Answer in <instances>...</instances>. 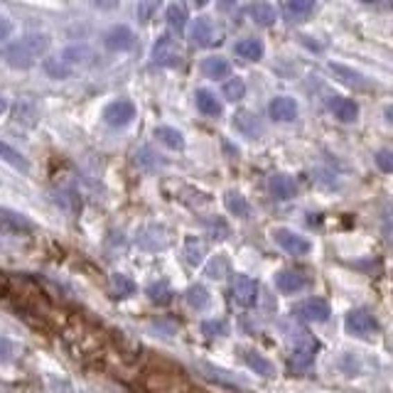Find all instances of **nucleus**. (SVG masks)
<instances>
[{"instance_id": "39448f33", "label": "nucleus", "mask_w": 393, "mask_h": 393, "mask_svg": "<svg viewBox=\"0 0 393 393\" xmlns=\"http://www.w3.org/2000/svg\"><path fill=\"white\" fill-rule=\"evenodd\" d=\"M344 327H347V332L354 334V337H361V340H367V337H372V334L378 332L376 317H374L369 310H351L344 320Z\"/></svg>"}, {"instance_id": "a19ab883", "label": "nucleus", "mask_w": 393, "mask_h": 393, "mask_svg": "<svg viewBox=\"0 0 393 393\" xmlns=\"http://www.w3.org/2000/svg\"><path fill=\"white\" fill-rule=\"evenodd\" d=\"M391 10H393V3H391Z\"/></svg>"}, {"instance_id": "6e6552de", "label": "nucleus", "mask_w": 393, "mask_h": 393, "mask_svg": "<svg viewBox=\"0 0 393 393\" xmlns=\"http://www.w3.org/2000/svg\"><path fill=\"white\" fill-rule=\"evenodd\" d=\"M135 119V106L128 98H119V101H111L106 108H103V121L114 128H123L130 121Z\"/></svg>"}, {"instance_id": "9b49d317", "label": "nucleus", "mask_w": 393, "mask_h": 393, "mask_svg": "<svg viewBox=\"0 0 393 393\" xmlns=\"http://www.w3.org/2000/svg\"><path fill=\"white\" fill-rule=\"evenodd\" d=\"M133 42H135V35L128 25H116L103 35V44H106L111 52H125V49L133 47Z\"/></svg>"}, {"instance_id": "c9c22d12", "label": "nucleus", "mask_w": 393, "mask_h": 393, "mask_svg": "<svg viewBox=\"0 0 393 393\" xmlns=\"http://www.w3.org/2000/svg\"><path fill=\"white\" fill-rule=\"evenodd\" d=\"M202 332H204L207 337H219V334L227 332V324L221 322V320H209V322L202 324Z\"/></svg>"}, {"instance_id": "f3484780", "label": "nucleus", "mask_w": 393, "mask_h": 393, "mask_svg": "<svg viewBox=\"0 0 393 393\" xmlns=\"http://www.w3.org/2000/svg\"><path fill=\"white\" fill-rule=\"evenodd\" d=\"M305 286H307V278L300 270H280V273L275 275V288H278L280 292H300Z\"/></svg>"}, {"instance_id": "dca6fc26", "label": "nucleus", "mask_w": 393, "mask_h": 393, "mask_svg": "<svg viewBox=\"0 0 393 393\" xmlns=\"http://www.w3.org/2000/svg\"><path fill=\"white\" fill-rule=\"evenodd\" d=\"M268 187H270V194H273L275 200H280V202H286V200H290V197H295V180H292L290 175H283V173L270 175Z\"/></svg>"}, {"instance_id": "4be33fe9", "label": "nucleus", "mask_w": 393, "mask_h": 393, "mask_svg": "<svg viewBox=\"0 0 393 393\" xmlns=\"http://www.w3.org/2000/svg\"><path fill=\"white\" fill-rule=\"evenodd\" d=\"M155 138L160 140L162 146L170 148V150H182L184 148V135L177 128H170V125H157Z\"/></svg>"}, {"instance_id": "ea45409f", "label": "nucleus", "mask_w": 393, "mask_h": 393, "mask_svg": "<svg viewBox=\"0 0 393 393\" xmlns=\"http://www.w3.org/2000/svg\"><path fill=\"white\" fill-rule=\"evenodd\" d=\"M383 116H386L388 123H393V106H386V108H383Z\"/></svg>"}, {"instance_id": "20e7f679", "label": "nucleus", "mask_w": 393, "mask_h": 393, "mask_svg": "<svg viewBox=\"0 0 393 393\" xmlns=\"http://www.w3.org/2000/svg\"><path fill=\"white\" fill-rule=\"evenodd\" d=\"M189 40L194 47H214L221 42V30L214 25L211 17H197L189 30Z\"/></svg>"}, {"instance_id": "5701e85b", "label": "nucleus", "mask_w": 393, "mask_h": 393, "mask_svg": "<svg viewBox=\"0 0 393 393\" xmlns=\"http://www.w3.org/2000/svg\"><path fill=\"white\" fill-rule=\"evenodd\" d=\"M283 10H286L288 20H305V17H310L315 12V3L313 0H288L286 6H283Z\"/></svg>"}, {"instance_id": "2eb2a0df", "label": "nucleus", "mask_w": 393, "mask_h": 393, "mask_svg": "<svg viewBox=\"0 0 393 393\" xmlns=\"http://www.w3.org/2000/svg\"><path fill=\"white\" fill-rule=\"evenodd\" d=\"M329 111H332L342 123H354L356 116H359V103L344 96H332L329 98Z\"/></svg>"}, {"instance_id": "0eeeda50", "label": "nucleus", "mask_w": 393, "mask_h": 393, "mask_svg": "<svg viewBox=\"0 0 393 393\" xmlns=\"http://www.w3.org/2000/svg\"><path fill=\"white\" fill-rule=\"evenodd\" d=\"M273 241L278 243L283 251H288L290 256H305L310 254V248H313L305 236H300V234L290 232V229H283V227L273 229Z\"/></svg>"}, {"instance_id": "aec40b11", "label": "nucleus", "mask_w": 393, "mask_h": 393, "mask_svg": "<svg viewBox=\"0 0 393 393\" xmlns=\"http://www.w3.org/2000/svg\"><path fill=\"white\" fill-rule=\"evenodd\" d=\"M194 98H197V108H200L204 116H211V119L221 116V101L209 91V89H197Z\"/></svg>"}, {"instance_id": "6ab92c4d", "label": "nucleus", "mask_w": 393, "mask_h": 393, "mask_svg": "<svg viewBox=\"0 0 393 393\" xmlns=\"http://www.w3.org/2000/svg\"><path fill=\"white\" fill-rule=\"evenodd\" d=\"M246 12H248V17L261 27H270L275 22V17H278L275 8L268 6V3H254V6L246 8Z\"/></svg>"}, {"instance_id": "f704fd0d", "label": "nucleus", "mask_w": 393, "mask_h": 393, "mask_svg": "<svg viewBox=\"0 0 393 393\" xmlns=\"http://www.w3.org/2000/svg\"><path fill=\"white\" fill-rule=\"evenodd\" d=\"M0 152H3V157H6V162H10V165L20 167V170H27V162L22 160V155H20V152H15V150H12V148L8 146V143H3V146H0Z\"/></svg>"}, {"instance_id": "b1692460", "label": "nucleus", "mask_w": 393, "mask_h": 393, "mask_svg": "<svg viewBox=\"0 0 393 393\" xmlns=\"http://www.w3.org/2000/svg\"><path fill=\"white\" fill-rule=\"evenodd\" d=\"M184 256H187L189 265H200L207 256V243L197 236H187L184 238Z\"/></svg>"}, {"instance_id": "c85d7f7f", "label": "nucleus", "mask_w": 393, "mask_h": 393, "mask_svg": "<svg viewBox=\"0 0 393 393\" xmlns=\"http://www.w3.org/2000/svg\"><path fill=\"white\" fill-rule=\"evenodd\" d=\"M224 202H227V209L232 211V214L241 216V219H246L248 214H251V207H248L246 197L238 192H227V197H224Z\"/></svg>"}, {"instance_id": "c756f323", "label": "nucleus", "mask_w": 393, "mask_h": 393, "mask_svg": "<svg viewBox=\"0 0 393 393\" xmlns=\"http://www.w3.org/2000/svg\"><path fill=\"white\" fill-rule=\"evenodd\" d=\"M111 286L119 297H130L135 292V283L125 273H114L111 275Z\"/></svg>"}, {"instance_id": "72a5a7b5", "label": "nucleus", "mask_w": 393, "mask_h": 393, "mask_svg": "<svg viewBox=\"0 0 393 393\" xmlns=\"http://www.w3.org/2000/svg\"><path fill=\"white\" fill-rule=\"evenodd\" d=\"M227 273H229V261L224 259V256H216V259L207 265V275L214 280H221Z\"/></svg>"}, {"instance_id": "4468645a", "label": "nucleus", "mask_w": 393, "mask_h": 393, "mask_svg": "<svg viewBox=\"0 0 393 393\" xmlns=\"http://www.w3.org/2000/svg\"><path fill=\"white\" fill-rule=\"evenodd\" d=\"M270 116L280 123H288V121H295L297 119V101L290 96H275L268 106Z\"/></svg>"}, {"instance_id": "2f4dec72", "label": "nucleus", "mask_w": 393, "mask_h": 393, "mask_svg": "<svg viewBox=\"0 0 393 393\" xmlns=\"http://www.w3.org/2000/svg\"><path fill=\"white\" fill-rule=\"evenodd\" d=\"M3 227L6 229H12V232H30L33 224L20 214H12L10 209H3Z\"/></svg>"}, {"instance_id": "7c9ffc66", "label": "nucleus", "mask_w": 393, "mask_h": 393, "mask_svg": "<svg viewBox=\"0 0 393 393\" xmlns=\"http://www.w3.org/2000/svg\"><path fill=\"white\" fill-rule=\"evenodd\" d=\"M148 297L152 302H157V305H167V302L173 300V290H170V286H167L165 280H160V283L148 286Z\"/></svg>"}, {"instance_id": "58836bf2", "label": "nucleus", "mask_w": 393, "mask_h": 393, "mask_svg": "<svg viewBox=\"0 0 393 393\" xmlns=\"http://www.w3.org/2000/svg\"><path fill=\"white\" fill-rule=\"evenodd\" d=\"M3 40H8V35H10V20H8V17H3Z\"/></svg>"}, {"instance_id": "9d476101", "label": "nucleus", "mask_w": 393, "mask_h": 393, "mask_svg": "<svg viewBox=\"0 0 393 393\" xmlns=\"http://www.w3.org/2000/svg\"><path fill=\"white\" fill-rule=\"evenodd\" d=\"M315 351H317V342L307 332H297V340L292 344V367L295 369H307L315 361Z\"/></svg>"}, {"instance_id": "cd10ccee", "label": "nucleus", "mask_w": 393, "mask_h": 393, "mask_svg": "<svg viewBox=\"0 0 393 393\" xmlns=\"http://www.w3.org/2000/svg\"><path fill=\"white\" fill-rule=\"evenodd\" d=\"M165 17H167V25L173 27V30H177V33H182L184 25H187V8L180 6V3H173V6L165 10Z\"/></svg>"}, {"instance_id": "ddd939ff", "label": "nucleus", "mask_w": 393, "mask_h": 393, "mask_svg": "<svg viewBox=\"0 0 393 393\" xmlns=\"http://www.w3.org/2000/svg\"><path fill=\"white\" fill-rule=\"evenodd\" d=\"M234 128H236L241 135H246V138H251V140L261 138V133H263V125H261L259 116L251 114V111H246V108L234 114Z\"/></svg>"}, {"instance_id": "412c9836", "label": "nucleus", "mask_w": 393, "mask_h": 393, "mask_svg": "<svg viewBox=\"0 0 393 393\" xmlns=\"http://www.w3.org/2000/svg\"><path fill=\"white\" fill-rule=\"evenodd\" d=\"M234 52L238 57H243V60H261L263 57V42L256 37H243L234 44Z\"/></svg>"}, {"instance_id": "f257e3e1", "label": "nucleus", "mask_w": 393, "mask_h": 393, "mask_svg": "<svg viewBox=\"0 0 393 393\" xmlns=\"http://www.w3.org/2000/svg\"><path fill=\"white\" fill-rule=\"evenodd\" d=\"M49 49V35L44 33H27L17 37L6 47V62L12 69H30L35 62Z\"/></svg>"}, {"instance_id": "f8f14e48", "label": "nucleus", "mask_w": 393, "mask_h": 393, "mask_svg": "<svg viewBox=\"0 0 393 393\" xmlns=\"http://www.w3.org/2000/svg\"><path fill=\"white\" fill-rule=\"evenodd\" d=\"M170 243V236H167L165 227H146L143 232L138 234V246L146 248V251H160Z\"/></svg>"}, {"instance_id": "f03ea898", "label": "nucleus", "mask_w": 393, "mask_h": 393, "mask_svg": "<svg viewBox=\"0 0 393 393\" xmlns=\"http://www.w3.org/2000/svg\"><path fill=\"white\" fill-rule=\"evenodd\" d=\"M89 60H91V52L87 47H67L64 52L44 62V71L49 76H54V79H67L76 69H81Z\"/></svg>"}, {"instance_id": "bb28decb", "label": "nucleus", "mask_w": 393, "mask_h": 393, "mask_svg": "<svg viewBox=\"0 0 393 393\" xmlns=\"http://www.w3.org/2000/svg\"><path fill=\"white\" fill-rule=\"evenodd\" d=\"M184 300H187V305L192 307V310H204V307H209L211 297L204 286H192L184 292Z\"/></svg>"}, {"instance_id": "4c0bfd02", "label": "nucleus", "mask_w": 393, "mask_h": 393, "mask_svg": "<svg viewBox=\"0 0 393 393\" xmlns=\"http://www.w3.org/2000/svg\"><path fill=\"white\" fill-rule=\"evenodd\" d=\"M376 165L381 167L383 173H393V150H378Z\"/></svg>"}, {"instance_id": "a211bd4d", "label": "nucleus", "mask_w": 393, "mask_h": 393, "mask_svg": "<svg viewBox=\"0 0 393 393\" xmlns=\"http://www.w3.org/2000/svg\"><path fill=\"white\" fill-rule=\"evenodd\" d=\"M202 71H204L209 79H224V76H229V71H232V64H229L227 57L211 54V57L202 60Z\"/></svg>"}, {"instance_id": "1a4fd4ad", "label": "nucleus", "mask_w": 393, "mask_h": 393, "mask_svg": "<svg viewBox=\"0 0 393 393\" xmlns=\"http://www.w3.org/2000/svg\"><path fill=\"white\" fill-rule=\"evenodd\" d=\"M232 295L236 300V305L256 307V302H259V283L251 275H236L232 286Z\"/></svg>"}, {"instance_id": "393cba45", "label": "nucleus", "mask_w": 393, "mask_h": 393, "mask_svg": "<svg viewBox=\"0 0 393 393\" xmlns=\"http://www.w3.org/2000/svg\"><path fill=\"white\" fill-rule=\"evenodd\" d=\"M329 69H332L334 74L340 76V79L344 81L347 87H354V89H369L367 79H364V76H361L359 71L349 69V67H344V64H329Z\"/></svg>"}, {"instance_id": "e433bc0d", "label": "nucleus", "mask_w": 393, "mask_h": 393, "mask_svg": "<svg viewBox=\"0 0 393 393\" xmlns=\"http://www.w3.org/2000/svg\"><path fill=\"white\" fill-rule=\"evenodd\" d=\"M157 10V3H138L135 6V15L140 22H150V15Z\"/></svg>"}, {"instance_id": "a878e982", "label": "nucleus", "mask_w": 393, "mask_h": 393, "mask_svg": "<svg viewBox=\"0 0 393 393\" xmlns=\"http://www.w3.org/2000/svg\"><path fill=\"white\" fill-rule=\"evenodd\" d=\"M243 361H246L248 367L254 369L256 374H261V376H265V378L275 376V369H273V364H270V361L265 359V356L256 354V351H243Z\"/></svg>"}, {"instance_id": "423d86ee", "label": "nucleus", "mask_w": 393, "mask_h": 393, "mask_svg": "<svg viewBox=\"0 0 393 393\" xmlns=\"http://www.w3.org/2000/svg\"><path fill=\"white\" fill-rule=\"evenodd\" d=\"M292 315L305 320V322H327L332 310H329L327 302L320 300V297H310V300L297 302V305L292 307Z\"/></svg>"}, {"instance_id": "473e14b6", "label": "nucleus", "mask_w": 393, "mask_h": 393, "mask_svg": "<svg viewBox=\"0 0 393 393\" xmlns=\"http://www.w3.org/2000/svg\"><path fill=\"white\" fill-rule=\"evenodd\" d=\"M243 94H246V84H243V79H238V76H234V79H229L227 84H224V96H227V101H241Z\"/></svg>"}, {"instance_id": "7ed1b4c3", "label": "nucleus", "mask_w": 393, "mask_h": 393, "mask_svg": "<svg viewBox=\"0 0 393 393\" xmlns=\"http://www.w3.org/2000/svg\"><path fill=\"white\" fill-rule=\"evenodd\" d=\"M182 57V47L173 35H160L152 44V62L160 67H180Z\"/></svg>"}]
</instances>
